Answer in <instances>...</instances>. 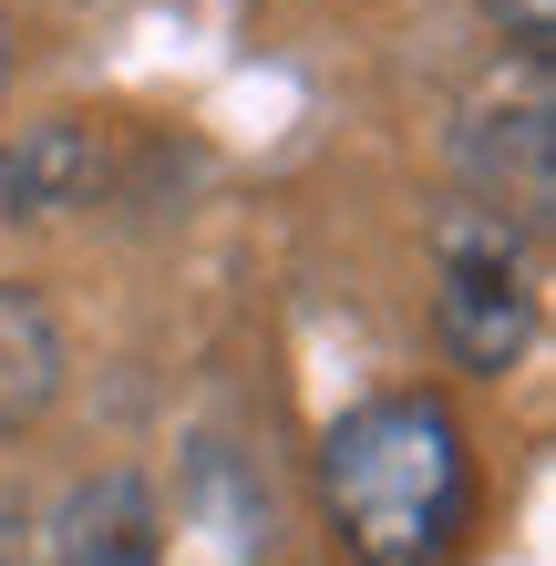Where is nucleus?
<instances>
[{
    "mask_svg": "<svg viewBox=\"0 0 556 566\" xmlns=\"http://www.w3.org/2000/svg\"><path fill=\"white\" fill-rule=\"evenodd\" d=\"M11 42H21V31H11V11H0V93H11Z\"/></svg>",
    "mask_w": 556,
    "mask_h": 566,
    "instance_id": "nucleus-8",
    "label": "nucleus"
},
{
    "mask_svg": "<svg viewBox=\"0 0 556 566\" xmlns=\"http://www.w3.org/2000/svg\"><path fill=\"white\" fill-rule=\"evenodd\" d=\"M62 381H73V350H62V319L31 279H0V432H31Z\"/></svg>",
    "mask_w": 556,
    "mask_h": 566,
    "instance_id": "nucleus-5",
    "label": "nucleus"
},
{
    "mask_svg": "<svg viewBox=\"0 0 556 566\" xmlns=\"http://www.w3.org/2000/svg\"><path fill=\"white\" fill-rule=\"evenodd\" d=\"M52 566H166L155 484L145 474H83L52 515Z\"/></svg>",
    "mask_w": 556,
    "mask_h": 566,
    "instance_id": "nucleus-4",
    "label": "nucleus"
},
{
    "mask_svg": "<svg viewBox=\"0 0 556 566\" xmlns=\"http://www.w3.org/2000/svg\"><path fill=\"white\" fill-rule=\"evenodd\" d=\"M104 186H114V155H104V124H83V114H42L0 145V227L73 217Z\"/></svg>",
    "mask_w": 556,
    "mask_h": 566,
    "instance_id": "nucleus-3",
    "label": "nucleus"
},
{
    "mask_svg": "<svg viewBox=\"0 0 556 566\" xmlns=\"http://www.w3.org/2000/svg\"><path fill=\"white\" fill-rule=\"evenodd\" d=\"M495 11V31L515 52H526V73H546V52H556V0H484Z\"/></svg>",
    "mask_w": 556,
    "mask_h": 566,
    "instance_id": "nucleus-6",
    "label": "nucleus"
},
{
    "mask_svg": "<svg viewBox=\"0 0 556 566\" xmlns=\"http://www.w3.org/2000/svg\"><path fill=\"white\" fill-rule=\"evenodd\" d=\"M433 329L453 350V371H515L536 340V258L526 227L495 207H453L433 227Z\"/></svg>",
    "mask_w": 556,
    "mask_h": 566,
    "instance_id": "nucleus-2",
    "label": "nucleus"
},
{
    "mask_svg": "<svg viewBox=\"0 0 556 566\" xmlns=\"http://www.w3.org/2000/svg\"><path fill=\"white\" fill-rule=\"evenodd\" d=\"M319 505L350 566H443L474 536V443L443 391H381L319 432Z\"/></svg>",
    "mask_w": 556,
    "mask_h": 566,
    "instance_id": "nucleus-1",
    "label": "nucleus"
},
{
    "mask_svg": "<svg viewBox=\"0 0 556 566\" xmlns=\"http://www.w3.org/2000/svg\"><path fill=\"white\" fill-rule=\"evenodd\" d=\"M0 566H31V515L0 494Z\"/></svg>",
    "mask_w": 556,
    "mask_h": 566,
    "instance_id": "nucleus-7",
    "label": "nucleus"
}]
</instances>
